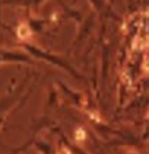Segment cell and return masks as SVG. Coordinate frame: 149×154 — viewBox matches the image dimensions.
Returning a JSON list of instances; mask_svg holds the SVG:
<instances>
[{
  "mask_svg": "<svg viewBox=\"0 0 149 154\" xmlns=\"http://www.w3.org/2000/svg\"><path fill=\"white\" fill-rule=\"evenodd\" d=\"M18 35H19L22 39H26V38L31 35V32H29V29H28L25 25H22L21 28H19V32H18Z\"/></svg>",
  "mask_w": 149,
  "mask_h": 154,
  "instance_id": "6da1fadb",
  "label": "cell"
}]
</instances>
